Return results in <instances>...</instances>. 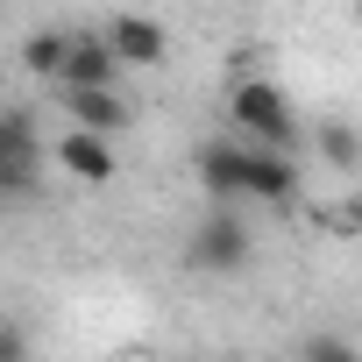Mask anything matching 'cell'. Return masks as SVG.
I'll return each mask as SVG.
<instances>
[{
  "label": "cell",
  "instance_id": "7",
  "mask_svg": "<svg viewBox=\"0 0 362 362\" xmlns=\"http://www.w3.org/2000/svg\"><path fill=\"white\" fill-rule=\"evenodd\" d=\"M64 100H71V128H78V135H100V142H107V135H121V128L135 121V114H128V100H121L114 86H100V93H64Z\"/></svg>",
  "mask_w": 362,
  "mask_h": 362
},
{
  "label": "cell",
  "instance_id": "3",
  "mask_svg": "<svg viewBox=\"0 0 362 362\" xmlns=\"http://www.w3.org/2000/svg\"><path fill=\"white\" fill-rule=\"evenodd\" d=\"M185 263L192 270H214V277H228V270H242L249 263V221L242 214H206L199 228H192V242H185Z\"/></svg>",
  "mask_w": 362,
  "mask_h": 362
},
{
  "label": "cell",
  "instance_id": "10",
  "mask_svg": "<svg viewBox=\"0 0 362 362\" xmlns=\"http://www.w3.org/2000/svg\"><path fill=\"white\" fill-rule=\"evenodd\" d=\"M320 149H327L334 170H355V128H348V121H327V128H320Z\"/></svg>",
  "mask_w": 362,
  "mask_h": 362
},
{
  "label": "cell",
  "instance_id": "9",
  "mask_svg": "<svg viewBox=\"0 0 362 362\" xmlns=\"http://www.w3.org/2000/svg\"><path fill=\"white\" fill-rule=\"evenodd\" d=\"M22 64L43 71V78H57V64H64V29H36V36L22 43Z\"/></svg>",
  "mask_w": 362,
  "mask_h": 362
},
{
  "label": "cell",
  "instance_id": "2",
  "mask_svg": "<svg viewBox=\"0 0 362 362\" xmlns=\"http://www.w3.org/2000/svg\"><path fill=\"white\" fill-rule=\"evenodd\" d=\"M228 114H235V128H242L249 149H277V156H291V142H298V114H291V100H284L270 78H242L235 100H228Z\"/></svg>",
  "mask_w": 362,
  "mask_h": 362
},
{
  "label": "cell",
  "instance_id": "5",
  "mask_svg": "<svg viewBox=\"0 0 362 362\" xmlns=\"http://www.w3.org/2000/svg\"><path fill=\"white\" fill-rule=\"evenodd\" d=\"M100 43H107L114 64H163V50H170V36H163L149 15H114V22L100 29Z\"/></svg>",
  "mask_w": 362,
  "mask_h": 362
},
{
  "label": "cell",
  "instance_id": "8",
  "mask_svg": "<svg viewBox=\"0 0 362 362\" xmlns=\"http://www.w3.org/2000/svg\"><path fill=\"white\" fill-rule=\"evenodd\" d=\"M57 163L78 177V185H107V177H114V149H107L100 135H78V128L57 142Z\"/></svg>",
  "mask_w": 362,
  "mask_h": 362
},
{
  "label": "cell",
  "instance_id": "1",
  "mask_svg": "<svg viewBox=\"0 0 362 362\" xmlns=\"http://www.w3.org/2000/svg\"><path fill=\"white\" fill-rule=\"evenodd\" d=\"M199 185L214 199H263V206H291L298 199V163L277 149H249V142H214L199 156Z\"/></svg>",
  "mask_w": 362,
  "mask_h": 362
},
{
  "label": "cell",
  "instance_id": "12",
  "mask_svg": "<svg viewBox=\"0 0 362 362\" xmlns=\"http://www.w3.org/2000/svg\"><path fill=\"white\" fill-rule=\"evenodd\" d=\"M0 362H29V334L15 320H0Z\"/></svg>",
  "mask_w": 362,
  "mask_h": 362
},
{
  "label": "cell",
  "instance_id": "6",
  "mask_svg": "<svg viewBox=\"0 0 362 362\" xmlns=\"http://www.w3.org/2000/svg\"><path fill=\"white\" fill-rule=\"evenodd\" d=\"M114 57H107V43L93 36V29H78V36H64V64H57V78H64V93H100V86H114Z\"/></svg>",
  "mask_w": 362,
  "mask_h": 362
},
{
  "label": "cell",
  "instance_id": "4",
  "mask_svg": "<svg viewBox=\"0 0 362 362\" xmlns=\"http://www.w3.org/2000/svg\"><path fill=\"white\" fill-rule=\"evenodd\" d=\"M36 163H43V142L29 128V114H8L0 107V199H15L36 185Z\"/></svg>",
  "mask_w": 362,
  "mask_h": 362
},
{
  "label": "cell",
  "instance_id": "11",
  "mask_svg": "<svg viewBox=\"0 0 362 362\" xmlns=\"http://www.w3.org/2000/svg\"><path fill=\"white\" fill-rule=\"evenodd\" d=\"M305 362H355V348H348L341 334H313V341H305Z\"/></svg>",
  "mask_w": 362,
  "mask_h": 362
}]
</instances>
